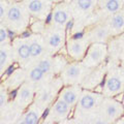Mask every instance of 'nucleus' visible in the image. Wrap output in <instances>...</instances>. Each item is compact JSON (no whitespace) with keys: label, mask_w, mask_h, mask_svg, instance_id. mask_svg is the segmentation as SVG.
<instances>
[{"label":"nucleus","mask_w":124,"mask_h":124,"mask_svg":"<svg viewBox=\"0 0 124 124\" xmlns=\"http://www.w3.org/2000/svg\"><path fill=\"white\" fill-rule=\"evenodd\" d=\"M103 94L95 90L84 89L79 101L76 104L72 113V120L78 123L104 124L98 113L100 102L103 99Z\"/></svg>","instance_id":"1"},{"label":"nucleus","mask_w":124,"mask_h":124,"mask_svg":"<svg viewBox=\"0 0 124 124\" xmlns=\"http://www.w3.org/2000/svg\"><path fill=\"white\" fill-rule=\"evenodd\" d=\"M31 22H32V17L30 16L25 5L22 3L21 0H16V1H11L8 13L4 21L0 24L5 25L14 35H20V34H25L29 30Z\"/></svg>","instance_id":"2"},{"label":"nucleus","mask_w":124,"mask_h":124,"mask_svg":"<svg viewBox=\"0 0 124 124\" xmlns=\"http://www.w3.org/2000/svg\"><path fill=\"white\" fill-rule=\"evenodd\" d=\"M99 0H69L73 16L72 29H83L88 26V21L92 20L97 11Z\"/></svg>","instance_id":"3"},{"label":"nucleus","mask_w":124,"mask_h":124,"mask_svg":"<svg viewBox=\"0 0 124 124\" xmlns=\"http://www.w3.org/2000/svg\"><path fill=\"white\" fill-rule=\"evenodd\" d=\"M101 93L108 97H116L124 93V69L120 63H115L108 67Z\"/></svg>","instance_id":"4"},{"label":"nucleus","mask_w":124,"mask_h":124,"mask_svg":"<svg viewBox=\"0 0 124 124\" xmlns=\"http://www.w3.org/2000/svg\"><path fill=\"white\" fill-rule=\"evenodd\" d=\"M63 86L64 84L62 82L61 78L59 76H56L52 80H50L49 82L36 88L34 101L40 104L46 110H48L52 106V103L58 98L59 92Z\"/></svg>","instance_id":"5"},{"label":"nucleus","mask_w":124,"mask_h":124,"mask_svg":"<svg viewBox=\"0 0 124 124\" xmlns=\"http://www.w3.org/2000/svg\"><path fill=\"white\" fill-rule=\"evenodd\" d=\"M42 37L45 40L46 54L56 55L65 48L67 40V29L53 26L48 23L46 30L42 33Z\"/></svg>","instance_id":"6"},{"label":"nucleus","mask_w":124,"mask_h":124,"mask_svg":"<svg viewBox=\"0 0 124 124\" xmlns=\"http://www.w3.org/2000/svg\"><path fill=\"white\" fill-rule=\"evenodd\" d=\"M91 69L87 67L82 61H69V63L60 72L64 85H82Z\"/></svg>","instance_id":"7"},{"label":"nucleus","mask_w":124,"mask_h":124,"mask_svg":"<svg viewBox=\"0 0 124 124\" xmlns=\"http://www.w3.org/2000/svg\"><path fill=\"white\" fill-rule=\"evenodd\" d=\"M73 113V108L61 98H57L52 106L46 110L44 117V124H60L65 123Z\"/></svg>","instance_id":"8"},{"label":"nucleus","mask_w":124,"mask_h":124,"mask_svg":"<svg viewBox=\"0 0 124 124\" xmlns=\"http://www.w3.org/2000/svg\"><path fill=\"white\" fill-rule=\"evenodd\" d=\"M98 113L102 118L104 124L116 123L118 120L124 116V107L122 101L120 102L115 97L104 96L100 102Z\"/></svg>","instance_id":"9"},{"label":"nucleus","mask_w":124,"mask_h":124,"mask_svg":"<svg viewBox=\"0 0 124 124\" xmlns=\"http://www.w3.org/2000/svg\"><path fill=\"white\" fill-rule=\"evenodd\" d=\"M108 55H110L108 44L91 42L82 62L87 67L93 69L106 63V60Z\"/></svg>","instance_id":"10"},{"label":"nucleus","mask_w":124,"mask_h":124,"mask_svg":"<svg viewBox=\"0 0 124 124\" xmlns=\"http://www.w3.org/2000/svg\"><path fill=\"white\" fill-rule=\"evenodd\" d=\"M16 64L21 67H28L30 64V45L28 34L15 35L11 39Z\"/></svg>","instance_id":"11"},{"label":"nucleus","mask_w":124,"mask_h":124,"mask_svg":"<svg viewBox=\"0 0 124 124\" xmlns=\"http://www.w3.org/2000/svg\"><path fill=\"white\" fill-rule=\"evenodd\" d=\"M72 21H73V16L69 1L65 0V1L54 4L51 16H50V19L48 21L49 24L56 27H60V28L67 29L68 25Z\"/></svg>","instance_id":"12"},{"label":"nucleus","mask_w":124,"mask_h":124,"mask_svg":"<svg viewBox=\"0 0 124 124\" xmlns=\"http://www.w3.org/2000/svg\"><path fill=\"white\" fill-rule=\"evenodd\" d=\"M90 44L91 42L85 36V34L76 37H67L66 45H65L67 57L71 61H82L86 55Z\"/></svg>","instance_id":"13"},{"label":"nucleus","mask_w":124,"mask_h":124,"mask_svg":"<svg viewBox=\"0 0 124 124\" xmlns=\"http://www.w3.org/2000/svg\"><path fill=\"white\" fill-rule=\"evenodd\" d=\"M32 19L49 21L54 3L51 0H21Z\"/></svg>","instance_id":"14"},{"label":"nucleus","mask_w":124,"mask_h":124,"mask_svg":"<svg viewBox=\"0 0 124 124\" xmlns=\"http://www.w3.org/2000/svg\"><path fill=\"white\" fill-rule=\"evenodd\" d=\"M15 96L11 102L15 107H17L19 110L24 112L31 103L35 99V93H36V87L33 84L29 82H26L21 85L17 90L15 91Z\"/></svg>","instance_id":"15"},{"label":"nucleus","mask_w":124,"mask_h":124,"mask_svg":"<svg viewBox=\"0 0 124 124\" xmlns=\"http://www.w3.org/2000/svg\"><path fill=\"white\" fill-rule=\"evenodd\" d=\"M85 36H86L90 42H103L108 44L111 39H113V34L111 30L103 21L96 22L94 24L89 25L86 31H85Z\"/></svg>","instance_id":"16"},{"label":"nucleus","mask_w":124,"mask_h":124,"mask_svg":"<svg viewBox=\"0 0 124 124\" xmlns=\"http://www.w3.org/2000/svg\"><path fill=\"white\" fill-rule=\"evenodd\" d=\"M124 8V0H99L97 11L93 18V23L103 21L111 15Z\"/></svg>","instance_id":"17"},{"label":"nucleus","mask_w":124,"mask_h":124,"mask_svg":"<svg viewBox=\"0 0 124 124\" xmlns=\"http://www.w3.org/2000/svg\"><path fill=\"white\" fill-rule=\"evenodd\" d=\"M46 110L40 104L33 101L30 106L23 112L17 124H38L42 122Z\"/></svg>","instance_id":"18"},{"label":"nucleus","mask_w":124,"mask_h":124,"mask_svg":"<svg viewBox=\"0 0 124 124\" xmlns=\"http://www.w3.org/2000/svg\"><path fill=\"white\" fill-rule=\"evenodd\" d=\"M28 36L30 45V64H32L46 55V50L42 34L30 32Z\"/></svg>","instance_id":"19"},{"label":"nucleus","mask_w":124,"mask_h":124,"mask_svg":"<svg viewBox=\"0 0 124 124\" xmlns=\"http://www.w3.org/2000/svg\"><path fill=\"white\" fill-rule=\"evenodd\" d=\"M108 67V65L104 63L98 67L91 69L86 79L82 83V87L84 89H89V90H95V88H97L100 84L103 83Z\"/></svg>","instance_id":"20"},{"label":"nucleus","mask_w":124,"mask_h":124,"mask_svg":"<svg viewBox=\"0 0 124 124\" xmlns=\"http://www.w3.org/2000/svg\"><path fill=\"white\" fill-rule=\"evenodd\" d=\"M27 79V69L25 67L18 66L13 70L5 79L1 80V83L8 89L10 92L16 91L17 89L26 82Z\"/></svg>","instance_id":"21"},{"label":"nucleus","mask_w":124,"mask_h":124,"mask_svg":"<svg viewBox=\"0 0 124 124\" xmlns=\"http://www.w3.org/2000/svg\"><path fill=\"white\" fill-rule=\"evenodd\" d=\"M83 90L84 88L82 85H64L59 92L58 98H61L72 108H75L82 95Z\"/></svg>","instance_id":"22"},{"label":"nucleus","mask_w":124,"mask_h":124,"mask_svg":"<svg viewBox=\"0 0 124 124\" xmlns=\"http://www.w3.org/2000/svg\"><path fill=\"white\" fill-rule=\"evenodd\" d=\"M14 63H16V59L11 42L0 45V78L1 79Z\"/></svg>","instance_id":"23"},{"label":"nucleus","mask_w":124,"mask_h":124,"mask_svg":"<svg viewBox=\"0 0 124 124\" xmlns=\"http://www.w3.org/2000/svg\"><path fill=\"white\" fill-rule=\"evenodd\" d=\"M103 22L111 30L113 37L121 35L122 33H124V8L106 18Z\"/></svg>","instance_id":"24"},{"label":"nucleus","mask_w":124,"mask_h":124,"mask_svg":"<svg viewBox=\"0 0 124 124\" xmlns=\"http://www.w3.org/2000/svg\"><path fill=\"white\" fill-rule=\"evenodd\" d=\"M9 92L10 91L8 89L1 83V85H0V114H2L10 103Z\"/></svg>","instance_id":"25"},{"label":"nucleus","mask_w":124,"mask_h":124,"mask_svg":"<svg viewBox=\"0 0 124 124\" xmlns=\"http://www.w3.org/2000/svg\"><path fill=\"white\" fill-rule=\"evenodd\" d=\"M31 22V25H30V32L32 33H39V34H42L44 31L46 30V25H48V21H41V20H35V19H32Z\"/></svg>","instance_id":"26"},{"label":"nucleus","mask_w":124,"mask_h":124,"mask_svg":"<svg viewBox=\"0 0 124 124\" xmlns=\"http://www.w3.org/2000/svg\"><path fill=\"white\" fill-rule=\"evenodd\" d=\"M9 32L10 31L7 29V27L5 25L0 24V45L11 42L13 37H10Z\"/></svg>","instance_id":"27"},{"label":"nucleus","mask_w":124,"mask_h":124,"mask_svg":"<svg viewBox=\"0 0 124 124\" xmlns=\"http://www.w3.org/2000/svg\"><path fill=\"white\" fill-rule=\"evenodd\" d=\"M11 1L10 0H0V23L4 21L8 9L10 7Z\"/></svg>","instance_id":"28"},{"label":"nucleus","mask_w":124,"mask_h":124,"mask_svg":"<svg viewBox=\"0 0 124 124\" xmlns=\"http://www.w3.org/2000/svg\"><path fill=\"white\" fill-rule=\"evenodd\" d=\"M51 1H53L54 3H59V2H62V1H65V0H51Z\"/></svg>","instance_id":"29"},{"label":"nucleus","mask_w":124,"mask_h":124,"mask_svg":"<svg viewBox=\"0 0 124 124\" xmlns=\"http://www.w3.org/2000/svg\"><path fill=\"white\" fill-rule=\"evenodd\" d=\"M122 103H123V107H124V93H123V97H122Z\"/></svg>","instance_id":"30"},{"label":"nucleus","mask_w":124,"mask_h":124,"mask_svg":"<svg viewBox=\"0 0 124 124\" xmlns=\"http://www.w3.org/2000/svg\"><path fill=\"white\" fill-rule=\"evenodd\" d=\"M10 1H16V0H10Z\"/></svg>","instance_id":"31"}]
</instances>
